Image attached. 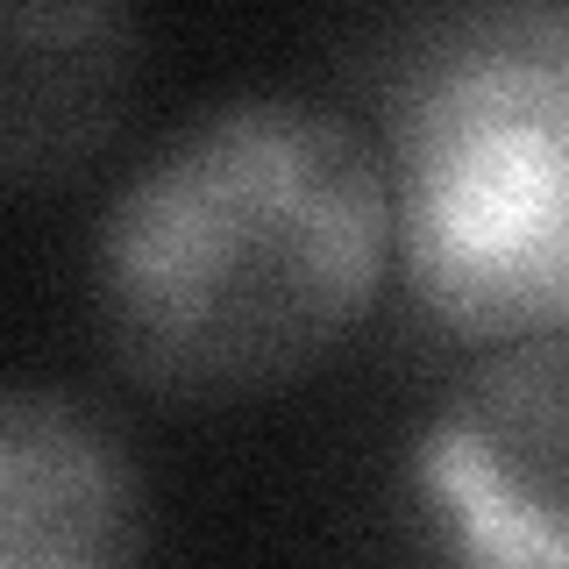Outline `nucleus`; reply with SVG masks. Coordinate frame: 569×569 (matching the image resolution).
Returning <instances> with one entry per match:
<instances>
[{
    "label": "nucleus",
    "mask_w": 569,
    "mask_h": 569,
    "mask_svg": "<svg viewBox=\"0 0 569 569\" xmlns=\"http://www.w3.org/2000/svg\"><path fill=\"white\" fill-rule=\"evenodd\" d=\"M399 257L378 136L313 93L213 100L114 186L86 249L100 356L164 406L307 378Z\"/></svg>",
    "instance_id": "f257e3e1"
},
{
    "label": "nucleus",
    "mask_w": 569,
    "mask_h": 569,
    "mask_svg": "<svg viewBox=\"0 0 569 569\" xmlns=\"http://www.w3.org/2000/svg\"><path fill=\"white\" fill-rule=\"evenodd\" d=\"M363 79L413 307L477 349L569 335V0L399 14Z\"/></svg>",
    "instance_id": "f03ea898"
},
{
    "label": "nucleus",
    "mask_w": 569,
    "mask_h": 569,
    "mask_svg": "<svg viewBox=\"0 0 569 569\" xmlns=\"http://www.w3.org/2000/svg\"><path fill=\"white\" fill-rule=\"evenodd\" d=\"M406 491L441 569H569V335L477 349L420 420Z\"/></svg>",
    "instance_id": "7ed1b4c3"
},
{
    "label": "nucleus",
    "mask_w": 569,
    "mask_h": 569,
    "mask_svg": "<svg viewBox=\"0 0 569 569\" xmlns=\"http://www.w3.org/2000/svg\"><path fill=\"white\" fill-rule=\"evenodd\" d=\"M142 477L121 427L64 385L0 399V569H142Z\"/></svg>",
    "instance_id": "20e7f679"
},
{
    "label": "nucleus",
    "mask_w": 569,
    "mask_h": 569,
    "mask_svg": "<svg viewBox=\"0 0 569 569\" xmlns=\"http://www.w3.org/2000/svg\"><path fill=\"white\" fill-rule=\"evenodd\" d=\"M142 71L136 8L14 0L0 14V178L8 192L71 186L114 142Z\"/></svg>",
    "instance_id": "39448f33"
}]
</instances>
